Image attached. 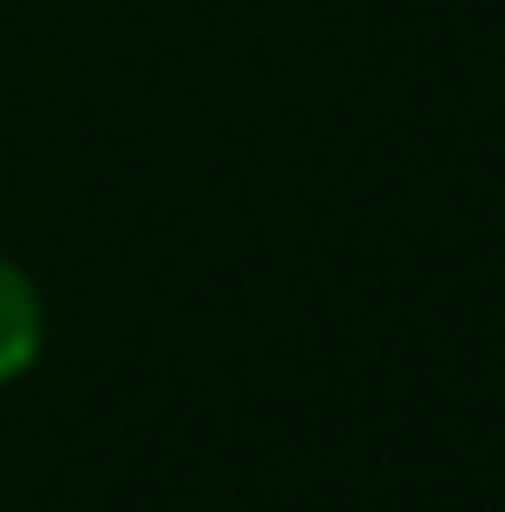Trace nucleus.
I'll return each instance as SVG.
<instances>
[{
    "label": "nucleus",
    "instance_id": "obj_1",
    "mask_svg": "<svg viewBox=\"0 0 505 512\" xmlns=\"http://www.w3.org/2000/svg\"><path fill=\"white\" fill-rule=\"evenodd\" d=\"M42 340H49V305H42L35 277L14 256H0V388L42 360Z\"/></svg>",
    "mask_w": 505,
    "mask_h": 512
}]
</instances>
